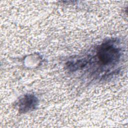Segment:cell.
Segmentation results:
<instances>
[{
	"mask_svg": "<svg viewBox=\"0 0 128 128\" xmlns=\"http://www.w3.org/2000/svg\"><path fill=\"white\" fill-rule=\"evenodd\" d=\"M118 56V50L112 44L108 43L102 45L98 52V59L104 64L116 61Z\"/></svg>",
	"mask_w": 128,
	"mask_h": 128,
	"instance_id": "obj_1",
	"label": "cell"
}]
</instances>
